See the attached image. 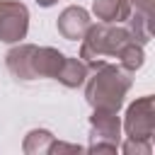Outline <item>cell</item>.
Segmentation results:
<instances>
[{
  "label": "cell",
  "mask_w": 155,
  "mask_h": 155,
  "mask_svg": "<svg viewBox=\"0 0 155 155\" xmlns=\"http://www.w3.org/2000/svg\"><path fill=\"white\" fill-rule=\"evenodd\" d=\"M133 73L121 68L119 63H104L94 70V75L87 80L85 87V99L92 109H107V111H119L124 104L126 92L133 85Z\"/></svg>",
  "instance_id": "6da1fadb"
},
{
  "label": "cell",
  "mask_w": 155,
  "mask_h": 155,
  "mask_svg": "<svg viewBox=\"0 0 155 155\" xmlns=\"http://www.w3.org/2000/svg\"><path fill=\"white\" fill-rule=\"evenodd\" d=\"M63 61H65V53H61L58 48L34 46V44H19L5 56V65L17 80L56 78Z\"/></svg>",
  "instance_id": "7a4b0ae2"
},
{
  "label": "cell",
  "mask_w": 155,
  "mask_h": 155,
  "mask_svg": "<svg viewBox=\"0 0 155 155\" xmlns=\"http://www.w3.org/2000/svg\"><path fill=\"white\" fill-rule=\"evenodd\" d=\"M131 31L126 27L119 24H109V22H99V24H90L85 36H82V46H80V58L87 63L90 70H97L99 65L109 63V58H116L119 51L131 41Z\"/></svg>",
  "instance_id": "3957f363"
},
{
  "label": "cell",
  "mask_w": 155,
  "mask_h": 155,
  "mask_svg": "<svg viewBox=\"0 0 155 155\" xmlns=\"http://www.w3.org/2000/svg\"><path fill=\"white\" fill-rule=\"evenodd\" d=\"M121 143V121L119 111L94 109L90 116V145L87 153H116Z\"/></svg>",
  "instance_id": "277c9868"
},
{
  "label": "cell",
  "mask_w": 155,
  "mask_h": 155,
  "mask_svg": "<svg viewBox=\"0 0 155 155\" xmlns=\"http://www.w3.org/2000/svg\"><path fill=\"white\" fill-rule=\"evenodd\" d=\"M124 131L126 138H148L153 140L155 133V99L150 94L138 97L133 104H128L124 116Z\"/></svg>",
  "instance_id": "5b68a950"
},
{
  "label": "cell",
  "mask_w": 155,
  "mask_h": 155,
  "mask_svg": "<svg viewBox=\"0 0 155 155\" xmlns=\"http://www.w3.org/2000/svg\"><path fill=\"white\" fill-rule=\"evenodd\" d=\"M29 10L17 0H0V41L17 44L27 36Z\"/></svg>",
  "instance_id": "8992f818"
},
{
  "label": "cell",
  "mask_w": 155,
  "mask_h": 155,
  "mask_svg": "<svg viewBox=\"0 0 155 155\" xmlns=\"http://www.w3.org/2000/svg\"><path fill=\"white\" fill-rule=\"evenodd\" d=\"M90 24H92L90 12H87L85 7H80V5H70V7H65V10L61 12V17H58V22H56V29H58V34H61L63 39L78 41V39L85 36V31H87Z\"/></svg>",
  "instance_id": "52a82bcc"
},
{
  "label": "cell",
  "mask_w": 155,
  "mask_h": 155,
  "mask_svg": "<svg viewBox=\"0 0 155 155\" xmlns=\"http://www.w3.org/2000/svg\"><path fill=\"white\" fill-rule=\"evenodd\" d=\"M92 12L97 19L109 22V24H121L131 15V2L128 0H94Z\"/></svg>",
  "instance_id": "ba28073f"
},
{
  "label": "cell",
  "mask_w": 155,
  "mask_h": 155,
  "mask_svg": "<svg viewBox=\"0 0 155 155\" xmlns=\"http://www.w3.org/2000/svg\"><path fill=\"white\" fill-rule=\"evenodd\" d=\"M87 73H90V68H87V63L82 58H68L65 56V61H63L56 80L61 85H65V87H80L87 80Z\"/></svg>",
  "instance_id": "9c48e42d"
},
{
  "label": "cell",
  "mask_w": 155,
  "mask_h": 155,
  "mask_svg": "<svg viewBox=\"0 0 155 155\" xmlns=\"http://www.w3.org/2000/svg\"><path fill=\"white\" fill-rule=\"evenodd\" d=\"M126 22H128V31H131V36H133L138 44H148V41L153 39V15L131 10V15H128Z\"/></svg>",
  "instance_id": "30bf717a"
},
{
  "label": "cell",
  "mask_w": 155,
  "mask_h": 155,
  "mask_svg": "<svg viewBox=\"0 0 155 155\" xmlns=\"http://www.w3.org/2000/svg\"><path fill=\"white\" fill-rule=\"evenodd\" d=\"M53 138H56V136H53L51 131H46V128H34V131H29V133L24 136L22 150H24L27 155H44V153H48Z\"/></svg>",
  "instance_id": "8fae6325"
},
{
  "label": "cell",
  "mask_w": 155,
  "mask_h": 155,
  "mask_svg": "<svg viewBox=\"0 0 155 155\" xmlns=\"http://www.w3.org/2000/svg\"><path fill=\"white\" fill-rule=\"evenodd\" d=\"M119 65L126 68V70H138L143 63H145V51H143V44H138L136 39H131L121 51H119Z\"/></svg>",
  "instance_id": "7c38bea8"
},
{
  "label": "cell",
  "mask_w": 155,
  "mask_h": 155,
  "mask_svg": "<svg viewBox=\"0 0 155 155\" xmlns=\"http://www.w3.org/2000/svg\"><path fill=\"white\" fill-rule=\"evenodd\" d=\"M124 155H150L153 153V143L148 138H126L124 143H119Z\"/></svg>",
  "instance_id": "4fadbf2b"
},
{
  "label": "cell",
  "mask_w": 155,
  "mask_h": 155,
  "mask_svg": "<svg viewBox=\"0 0 155 155\" xmlns=\"http://www.w3.org/2000/svg\"><path fill=\"white\" fill-rule=\"evenodd\" d=\"M82 150H85L82 145L63 143V140H56V138H53V143H51V148H48V153H82Z\"/></svg>",
  "instance_id": "5bb4252c"
},
{
  "label": "cell",
  "mask_w": 155,
  "mask_h": 155,
  "mask_svg": "<svg viewBox=\"0 0 155 155\" xmlns=\"http://www.w3.org/2000/svg\"><path fill=\"white\" fill-rule=\"evenodd\" d=\"M128 2H131V10L153 15V2H155V0H128Z\"/></svg>",
  "instance_id": "9a60e30c"
},
{
  "label": "cell",
  "mask_w": 155,
  "mask_h": 155,
  "mask_svg": "<svg viewBox=\"0 0 155 155\" xmlns=\"http://www.w3.org/2000/svg\"><path fill=\"white\" fill-rule=\"evenodd\" d=\"M36 2H39L41 7H51V5H56L58 0H36Z\"/></svg>",
  "instance_id": "2e32d148"
}]
</instances>
